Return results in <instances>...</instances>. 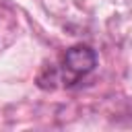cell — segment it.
Returning <instances> with one entry per match:
<instances>
[{"label": "cell", "instance_id": "obj_1", "mask_svg": "<svg viewBox=\"0 0 132 132\" xmlns=\"http://www.w3.org/2000/svg\"><path fill=\"white\" fill-rule=\"evenodd\" d=\"M97 66V56L89 45H74L66 50L62 56L58 76L64 87H74L80 78H85L93 68Z\"/></svg>", "mask_w": 132, "mask_h": 132}]
</instances>
